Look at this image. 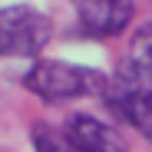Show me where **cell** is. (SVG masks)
<instances>
[{
    "mask_svg": "<svg viewBox=\"0 0 152 152\" xmlns=\"http://www.w3.org/2000/svg\"><path fill=\"white\" fill-rule=\"evenodd\" d=\"M106 103L122 122L152 139V73L145 66H139L136 60L119 63L106 83Z\"/></svg>",
    "mask_w": 152,
    "mask_h": 152,
    "instance_id": "cell-1",
    "label": "cell"
},
{
    "mask_svg": "<svg viewBox=\"0 0 152 152\" xmlns=\"http://www.w3.org/2000/svg\"><path fill=\"white\" fill-rule=\"evenodd\" d=\"M23 86L46 103H63V99L83 96L89 89V69L66 60H40L23 76Z\"/></svg>",
    "mask_w": 152,
    "mask_h": 152,
    "instance_id": "cell-2",
    "label": "cell"
},
{
    "mask_svg": "<svg viewBox=\"0 0 152 152\" xmlns=\"http://www.w3.org/2000/svg\"><path fill=\"white\" fill-rule=\"evenodd\" d=\"M50 43V20L30 7H4L0 50L7 56H37Z\"/></svg>",
    "mask_w": 152,
    "mask_h": 152,
    "instance_id": "cell-3",
    "label": "cell"
},
{
    "mask_svg": "<svg viewBox=\"0 0 152 152\" xmlns=\"http://www.w3.org/2000/svg\"><path fill=\"white\" fill-rule=\"evenodd\" d=\"M76 13H80V27L89 37H116L129 27L136 7L126 0H83L76 4Z\"/></svg>",
    "mask_w": 152,
    "mask_h": 152,
    "instance_id": "cell-4",
    "label": "cell"
},
{
    "mask_svg": "<svg viewBox=\"0 0 152 152\" xmlns=\"http://www.w3.org/2000/svg\"><path fill=\"white\" fill-rule=\"evenodd\" d=\"M63 132L80 152H129L126 139L109 122H99L96 116H73Z\"/></svg>",
    "mask_w": 152,
    "mask_h": 152,
    "instance_id": "cell-5",
    "label": "cell"
},
{
    "mask_svg": "<svg viewBox=\"0 0 152 152\" xmlns=\"http://www.w3.org/2000/svg\"><path fill=\"white\" fill-rule=\"evenodd\" d=\"M33 145H37V152H80L66 139V132H56L53 126H46V122L33 126Z\"/></svg>",
    "mask_w": 152,
    "mask_h": 152,
    "instance_id": "cell-6",
    "label": "cell"
},
{
    "mask_svg": "<svg viewBox=\"0 0 152 152\" xmlns=\"http://www.w3.org/2000/svg\"><path fill=\"white\" fill-rule=\"evenodd\" d=\"M132 60L152 73V20L142 23L136 30V37H132Z\"/></svg>",
    "mask_w": 152,
    "mask_h": 152,
    "instance_id": "cell-7",
    "label": "cell"
}]
</instances>
